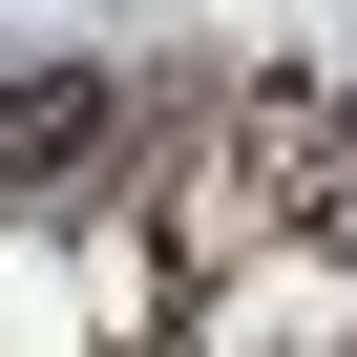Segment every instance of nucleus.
Segmentation results:
<instances>
[{"instance_id": "nucleus-1", "label": "nucleus", "mask_w": 357, "mask_h": 357, "mask_svg": "<svg viewBox=\"0 0 357 357\" xmlns=\"http://www.w3.org/2000/svg\"><path fill=\"white\" fill-rule=\"evenodd\" d=\"M105 147H126V84H84V63H22V84H0V211H22V190H84Z\"/></svg>"}, {"instance_id": "nucleus-2", "label": "nucleus", "mask_w": 357, "mask_h": 357, "mask_svg": "<svg viewBox=\"0 0 357 357\" xmlns=\"http://www.w3.org/2000/svg\"><path fill=\"white\" fill-rule=\"evenodd\" d=\"M336 231H357V105H336Z\"/></svg>"}]
</instances>
